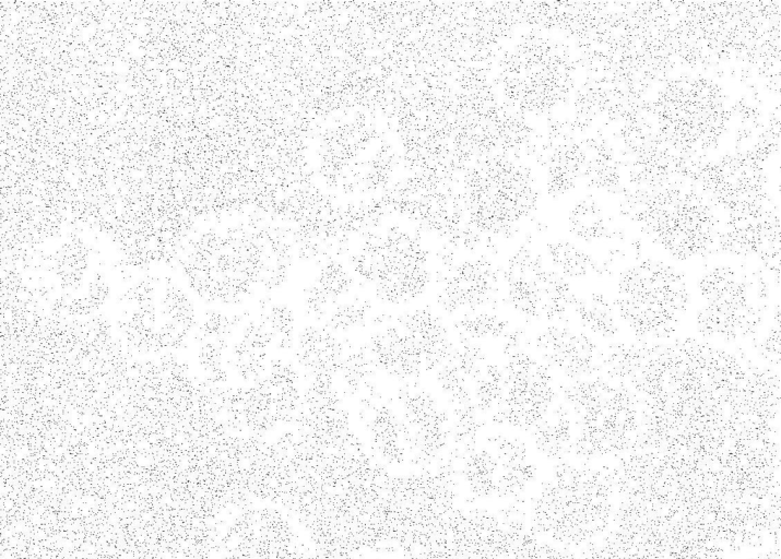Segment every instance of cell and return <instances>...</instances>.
<instances>
[{
  "label": "cell",
  "mask_w": 781,
  "mask_h": 559,
  "mask_svg": "<svg viewBox=\"0 0 781 559\" xmlns=\"http://www.w3.org/2000/svg\"><path fill=\"white\" fill-rule=\"evenodd\" d=\"M226 559H300L301 543L289 516L275 506L242 511L224 539Z\"/></svg>",
  "instance_id": "4"
},
{
  "label": "cell",
  "mask_w": 781,
  "mask_h": 559,
  "mask_svg": "<svg viewBox=\"0 0 781 559\" xmlns=\"http://www.w3.org/2000/svg\"><path fill=\"white\" fill-rule=\"evenodd\" d=\"M567 390L578 417L581 449L612 453L625 448L637 430V405L628 388L603 379L583 381Z\"/></svg>",
  "instance_id": "3"
},
{
  "label": "cell",
  "mask_w": 781,
  "mask_h": 559,
  "mask_svg": "<svg viewBox=\"0 0 781 559\" xmlns=\"http://www.w3.org/2000/svg\"><path fill=\"white\" fill-rule=\"evenodd\" d=\"M690 300L684 276L670 265L643 261L620 274L615 307L640 337L672 335Z\"/></svg>",
  "instance_id": "1"
},
{
  "label": "cell",
  "mask_w": 781,
  "mask_h": 559,
  "mask_svg": "<svg viewBox=\"0 0 781 559\" xmlns=\"http://www.w3.org/2000/svg\"><path fill=\"white\" fill-rule=\"evenodd\" d=\"M537 430V443L548 454H558L569 441L570 426L567 414L555 411Z\"/></svg>",
  "instance_id": "7"
},
{
  "label": "cell",
  "mask_w": 781,
  "mask_h": 559,
  "mask_svg": "<svg viewBox=\"0 0 781 559\" xmlns=\"http://www.w3.org/2000/svg\"><path fill=\"white\" fill-rule=\"evenodd\" d=\"M552 328L539 338V348L546 361L570 377L593 372L596 355L594 344L570 329Z\"/></svg>",
  "instance_id": "5"
},
{
  "label": "cell",
  "mask_w": 781,
  "mask_h": 559,
  "mask_svg": "<svg viewBox=\"0 0 781 559\" xmlns=\"http://www.w3.org/2000/svg\"><path fill=\"white\" fill-rule=\"evenodd\" d=\"M578 312L582 323L603 337H612L617 331V322L613 309L605 298L596 296L589 301H581Z\"/></svg>",
  "instance_id": "6"
},
{
  "label": "cell",
  "mask_w": 781,
  "mask_h": 559,
  "mask_svg": "<svg viewBox=\"0 0 781 559\" xmlns=\"http://www.w3.org/2000/svg\"><path fill=\"white\" fill-rule=\"evenodd\" d=\"M702 307L697 314L701 334L725 341L747 337L759 326L766 287L756 275L729 267L702 274L699 281Z\"/></svg>",
  "instance_id": "2"
}]
</instances>
